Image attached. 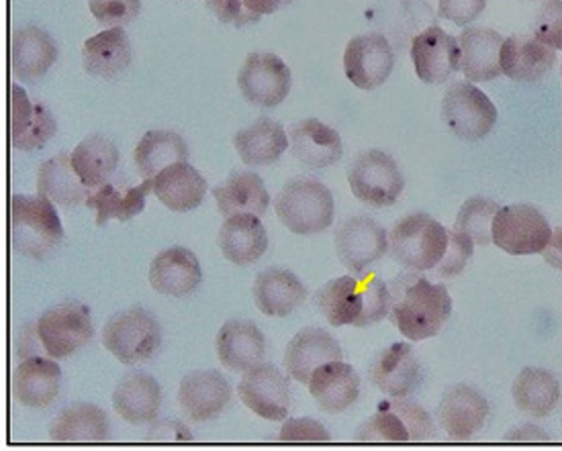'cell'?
Instances as JSON below:
<instances>
[{"mask_svg":"<svg viewBox=\"0 0 562 451\" xmlns=\"http://www.w3.org/2000/svg\"><path fill=\"white\" fill-rule=\"evenodd\" d=\"M512 396H514L516 407L524 415H530L533 419H544L554 413V408L559 407L562 386L550 370L524 368L514 380Z\"/></svg>","mask_w":562,"mask_h":451,"instance_id":"cell-36","label":"cell"},{"mask_svg":"<svg viewBox=\"0 0 562 451\" xmlns=\"http://www.w3.org/2000/svg\"><path fill=\"white\" fill-rule=\"evenodd\" d=\"M35 325L47 356L56 360L75 356L76 351L89 346L94 337L89 306L76 301L47 308Z\"/></svg>","mask_w":562,"mask_h":451,"instance_id":"cell-9","label":"cell"},{"mask_svg":"<svg viewBox=\"0 0 562 451\" xmlns=\"http://www.w3.org/2000/svg\"><path fill=\"white\" fill-rule=\"evenodd\" d=\"M76 174L90 190L101 189L117 172L119 149L104 135H90L72 151Z\"/></svg>","mask_w":562,"mask_h":451,"instance_id":"cell-42","label":"cell"},{"mask_svg":"<svg viewBox=\"0 0 562 451\" xmlns=\"http://www.w3.org/2000/svg\"><path fill=\"white\" fill-rule=\"evenodd\" d=\"M154 189V180H144V184L132 187L125 180H109L101 189L90 192L87 206L97 211V225L103 227L106 221L117 218L121 223L132 221L146 208V196Z\"/></svg>","mask_w":562,"mask_h":451,"instance_id":"cell-34","label":"cell"},{"mask_svg":"<svg viewBox=\"0 0 562 451\" xmlns=\"http://www.w3.org/2000/svg\"><path fill=\"white\" fill-rule=\"evenodd\" d=\"M436 427L426 408L407 398H391L379 405V410L360 425L356 431V441L362 443H409L428 441L434 437Z\"/></svg>","mask_w":562,"mask_h":451,"instance_id":"cell-6","label":"cell"},{"mask_svg":"<svg viewBox=\"0 0 562 451\" xmlns=\"http://www.w3.org/2000/svg\"><path fill=\"white\" fill-rule=\"evenodd\" d=\"M132 64V45L123 27L104 30L85 42L82 66L90 76L113 80Z\"/></svg>","mask_w":562,"mask_h":451,"instance_id":"cell-37","label":"cell"},{"mask_svg":"<svg viewBox=\"0 0 562 451\" xmlns=\"http://www.w3.org/2000/svg\"><path fill=\"white\" fill-rule=\"evenodd\" d=\"M291 154L307 170H324L341 160L340 133L317 119L299 121L289 129Z\"/></svg>","mask_w":562,"mask_h":451,"instance_id":"cell-21","label":"cell"},{"mask_svg":"<svg viewBox=\"0 0 562 451\" xmlns=\"http://www.w3.org/2000/svg\"><path fill=\"white\" fill-rule=\"evenodd\" d=\"M389 294V320L409 341H424L440 334L452 315V296L445 284H434L415 270L393 278Z\"/></svg>","mask_w":562,"mask_h":451,"instance_id":"cell-1","label":"cell"},{"mask_svg":"<svg viewBox=\"0 0 562 451\" xmlns=\"http://www.w3.org/2000/svg\"><path fill=\"white\" fill-rule=\"evenodd\" d=\"M395 68V52L381 33H364L350 40L344 52V72L360 90L383 87Z\"/></svg>","mask_w":562,"mask_h":451,"instance_id":"cell-13","label":"cell"},{"mask_svg":"<svg viewBox=\"0 0 562 451\" xmlns=\"http://www.w3.org/2000/svg\"><path fill=\"white\" fill-rule=\"evenodd\" d=\"M474 241L471 235L460 234L457 229L448 232V248L445 258L434 268L440 278H454L464 272L469 260L473 258Z\"/></svg>","mask_w":562,"mask_h":451,"instance_id":"cell-45","label":"cell"},{"mask_svg":"<svg viewBox=\"0 0 562 451\" xmlns=\"http://www.w3.org/2000/svg\"><path fill=\"white\" fill-rule=\"evenodd\" d=\"M11 47L13 76L21 82H35L44 78L58 59V45L52 35L33 25L15 30Z\"/></svg>","mask_w":562,"mask_h":451,"instance_id":"cell-32","label":"cell"},{"mask_svg":"<svg viewBox=\"0 0 562 451\" xmlns=\"http://www.w3.org/2000/svg\"><path fill=\"white\" fill-rule=\"evenodd\" d=\"M103 343L121 364H144L160 350L162 327L144 306H132L106 320Z\"/></svg>","mask_w":562,"mask_h":451,"instance_id":"cell-5","label":"cell"},{"mask_svg":"<svg viewBox=\"0 0 562 451\" xmlns=\"http://www.w3.org/2000/svg\"><path fill=\"white\" fill-rule=\"evenodd\" d=\"M493 246L509 256H533L547 249L552 227L532 204H507L493 218Z\"/></svg>","mask_w":562,"mask_h":451,"instance_id":"cell-7","label":"cell"},{"mask_svg":"<svg viewBox=\"0 0 562 451\" xmlns=\"http://www.w3.org/2000/svg\"><path fill=\"white\" fill-rule=\"evenodd\" d=\"M217 358L232 372H248L267 356V337L252 320H227L215 339Z\"/></svg>","mask_w":562,"mask_h":451,"instance_id":"cell-25","label":"cell"},{"mask_svg":"<svg viewBox=\"0 0 562 451\" xmlns=\"http://www.w3.org/2000/svg\"><path fill=\"white\" fill-rule=\"evenodd\" d=\"M279 441H305V443H326L331 436L326 427L311 417L301 419H286L282 425Z\"/></svg>","mask_w":562,"mask_h":451,"instance_id":"cell-48","label":"cell"},{"mask_svg":"<svg viewBox=\"0 0 562 451\" xmlns=\"http://www.w3.org/2000/svg\"><path fill=\"white\" fill-rule=\"evenodd\" d=\"M254 303L268 317H289L307 301V289L286 268H268L254 280Z\"/></svg>","mask_w":562,"mask_h":451,"instance_id":"cell-29","label":"cell"},{"mask_svg":"<svg viewBox=\"0 0 562 451\" xmlns=\"http://www.w3.org/2000/svg\"><path fill=\"white\" fill-rule=\"evenodd\" d=\"M149 441H193V433L180 421H160L151 427Z\"/></svg>","mask_w":562,"mask_h":451,"instance_id":"cell-52","label":"cell"},{"mask_svg":"<svg viewBox=\"0 0 562 451\" xmlns=\"http://www.w3.org/2000/svg\"><path fill=\"white\" fill-rule=\"evenodd\" d=\"M92 16L104 27H125L142 11V0H89Z\"/></svg>","mask_w":562,"mask_h":451,"instance_id":"cell-46","label":"cell"},{"mask_svg":"<svg viewBox=\"0 0 562 451\" xmlns=\"http://www.w3.org/2000/svg\"><path fill=\"white\" fill-rule=\"evenodd\" d=\"M217 241L225 260L236 266H252L268 249L267 229L260 217L252 213H237L225 217Z\"/></svg>","mask_w":562,"mask_h":451,"instance_id":"cell-30","label":"cell"},{"mask_svg":"<svg viewBox=\"0 0 562 451\" xmlns=\"http://www.w3.org/2000/svg\"><path fill=\"white\" fill-rule=\"evenodd\" d=\"M488 415L487 398L467 384L448 388L438 405V422L454 441L473 439L487 425Z\"/></svg>","mask_w":562,"mask_h":451,"instance_id":"cell-18","label":"cell"},{"mask_svg":"<svg viewBox=\"0 0 562 451\" xmlns=\"http://www.w3.org/2000/svg\"><path fill=\"white\" fill-rule=\"evenodd\" d=\"M207 7L211 9V13L217 16V21L227 23V25L244 27V25L260 21V16L252 13L244 4V0H207Z\"/></svg>","mask_w":562,"mask_h":451,"instance_id":"cell-50","label":"cell"},{"mask_svg":"<svg viewBox=\"0 0 562 451\" xmlns=\"http://www.w3.org/2000/svg\"><path fill=\"white\" fill-rule=\"evenodd\" d=\"M241 403L267 421L284 422L291 410V382L274 364L254 365L237 384Z\"/></svg>","mask_w":562,"mask_h":451,"instance_id":"cell-11","label":"cell"},{"mask_svg":"<svg viewBox=\"0 0 562 451\" xmlns=\"http://www.w3.org/2000/svg\"><path fill=\"white\" fill-rule=\"evenodd\" d=\"M310 393L317 407L340 415L355 405L360 396V376L355 368L341 360L319 365L311 376Z\"/></svg>","mask_w":562,"mask_h":451,"instance_id":"cell-28","label":"cell"},{"mask_svg":"<svg viewBox=\"0 0 562 451\" xmlns=\"http://www.w3.org/2000/svg\"><path fill=\"white\" fill-rule=\"evenodd\" d=\"M162 386L160 382L144 374L132 372L119 380L113 393V408L123 421L132 425H146L156 421L162 408Z\"/></svg>","mask_w":562,"mask_h":451,"instance_id":"cell-27","label":"cell"},{"mask_svg":"<svg viewBox=\"0 0 562 451\" xmlns=\"http://www.w3.org/2000/svg\"><path fill=\"white\" fill-rule=\"evenodd\" d=\"M341 348L334 335L319 327H305L289 341L284 368L299 384H310L313 372L327 362L341 360Z\"/></svg>","mask_w":562,"mask_h":451,"instance_id":"cell-20","label":"cell"},{"mask_svg":"<svg viewBox=\"0 0 562 451\" xmlns=\"http://www.w3.org/2000/svg\"><path fill=\"white\" fill-rule=\"evenodd\" d=\"M336 251L350 274H360L385 258L389 234L372 218H346L336 232Z\"/></svg>","mask_w":562,"mask_h":451,"instance_id":"cell-14","label":"cell"},{"mask_svg":"<svg viewBox=\"0 0 562 451\" xmlns=\"http://www.w3.org/2000/svg\"><path fill=\"white\" fill-rule=\"evenodd\" d=\"M203 282V268L191 249L175 246L160 251L149 263V284L156 292L172 298L193 294Z\"/></svg>","mask_w":562,"mask_h":451,"instance_id":"cell-19","label":"cell"},{"mask_svg":"<svg viewBox=\"0 0 562 451\" xmlns=\"http://www.w3.org/2000/svg\"><path fill=\"white\" fill-rule=\"evenodd\" d=\"M315 306L331 327H356L364 311L362 272L329 280L315 294Z\"/></svg>","mask_w":562,"mask_h":451,"instance_id":"cell-33","label":"cell"},{"mask_svg":"<svg viewBox=\"0 0 562 451\" xmlns=\"http://www.w3.org/2000/svg\"><path fill=\"white\" fill-rule=\"evenodd\" d=\"M502 206L483 196H473L460 206L459 217L454 223V229L460 234L471 235L474 246H493V218Z\"/></svg>","mask_w":562,"mask_h":451,"instance_id":"cell-43","label":"cell"},{"mask_svg":"<svg viewBox=\"0 0 562 451\" xmlns=\"http://www.w3.org/2000/svg\"><path fill=\"white\" fill-rule=\"evenodd\" d=\"M348 182L360 203L376 208L397 203L405 189L397 161L381 149H369L360 154L350 168Z\"/></svg>","mask_w":562,"mask_h":451,"instance_id":"cell-10","label":"cell"},{"mask_svg":"<svg viewBox=\"0 0 562 451\" xmlns=\"http://www.w3.org/2000/svg\"><path fill=\"white\" fill-rule=\"evenodd\" d=\"M460 45L442 27L431 25L412 42L415 74L426 84H446L460 70Z\"/></svg>","mask_w":562,"mask_h":451,"instance_id":"cell-17","label":"cell"},{"mask_svg":"<svg viewBox=\"0 0 562 451\" xmlns=\"http://www.w3.org/2000/svg\"><path fill=\"white\" fill-rule=\"evenodd\" d=\"M293 0H244V4L258 16L272 15L281 11L282 7H289Z\"/></svg>","mask_w":562,"mask_h":451,"instance_id":"cell-55","label":"cell"},{"mask_svg":"<svg viewBox=\"0 0 562 451\" xmlns=\"http://www.w3.org/2000/svg\"><path fill=\"white\" fill-rule=\"evenodd\" d=\"M533 37L552 49H562V0H547L533 16Z\"/></svg>","mask_w":562,"mask_h":451,"instance_id":"cell-47","label":"cell"},{"mask_svg":"<svg viewBox=\"0 0 562 451\" xmlns=\"http://www.w3.org/2000/svg\"><path fill=\"white\" fill-rule=\"evenodd\" d=\"M37 190L54 204L75 208L87 204L92 190L76 174L75 164L68 154H58L40 166Z\"/></svg>","mask_w":562,"mask_h":451,"instance_id":"cell-40","label":"cell"},{"mask_svg":"<svg viewBox=\"0 0 562 451\" xmlns=\"http://www.w3.org/2000/svg\"><path fill=\"white\" fill-rule=\"evenodd\" d=\"M505 441H550V436L538 425H521L518 429H512L505 436Z\"/></svg>","mask_w":562,"mask_h":451,"instance_id":"cell-54","label":"cell"},{"mask_svg":"<svg viewBox=\"0 0 562 451\" xmlns=\"http://www.w3.org/2000/svg\"><path fill=\"white\" fill-rule=\"evenodd\" d=\"M542 258H544V262L548 266H552V268H557V270L562 272V227H557L552 232L547 249L542 251Z\"/></svg>","mask_w":562,"mask_h":451,"instance_id":"cell-53","label":"cell"},{"mask_svg":"<svg viewBox=\"0 0 562 451\" xmlns=\"http://www.w3.org/2000/svg\"><path fill=\"white\" fill-rule=\"evenodd\" d=\"M111 437V425L103 408L76 403L64 408L49 427V439L59 443H101Z\"/></svg>","mask_w":562,"mask_h":451,"instance_id":"cell-38","label":"cell"},{"mask_svg":"<svg viewBox=\"0 0 562 451\" xmlns=\"http://www.w3.org/2000/svg\"><path fill=\"white\" fill-rule=\"evenodd\" d=\"M11 239L19 256L45 260L64 239V227L54 203L44 194H13Z\"/></svg>","mask_w":562,"mask_h":451,"instance_id":"cell-2","label":"cell"},{"mask_svg":"<svg viewBox=\"0 0 562 451\" xmlns=\"http://www.w3.org/2000/svg\"><path fill=\"white\" fill-rule=\"evenodd\" d=\"M277 217L295 235H317L334 225L336 203L326 184L315 178L299 176L284 184L274 201Z\"/></svg>","mask_w":562,"mask_h":451,"instance_id":"cell-3","label":"cell"},{"mask_svg":"<svg viewBox=\"0 0 562 451\" xmlns=\"http://www.w3.org/2000/svg\"><path fill=\"white\" fill-rule=\"evenodd\" d=\"M291 84L289 66L270 52H254L237 74V87L244 99L262 109L279 106L289 97Z\"/></svg>","mask_w":562,"mask_h":451,"instance_id":"cell-12","label":"cell"},{"mask_svg":"<svg viewBox=\"0 0 562 451\" xmlns=\"http://www.w3.org/2000/svg\"><path fill=\"white\" fill-rule=\"evenodd\" d=\"M369 380L376 391L391 398H407L422 386L424 368L412 343H391L374 356L369 368Z\"/></svg>","mask_w":562,"mask_h":451,"instance_id":"cell-15","label":"cell"},{"mask_svg":"<svg viewBox=\"0 0 562 451\" xmlns=\"http://www.w3.org/2000/svg\"><path fill=\"white\" fill-rule=\"evenodd\" d=\"M557 64V49L542 44L533 33L512 35L502 47V72L521 84L540 82Z\"/></svg>","mask_w":562,"mask_h":451,"instance_id":"cell-24","label":"cell"},{"mask_svg":"<svg viewBox=\"0 0 562 451\" xmlns=\"http://www.w3.org/2000/svg\"><path fill=\"white\" fill-rule=\"evenodd\" d=\"M504 37L487 27H467L459 35L460 72L469 82H491L502 76Z\"/></svg>","mask_w":562,"mask_h":451,"instance_id":"cell-26","label":"cell"},{"mask_svg":"<svg viewBox=\"0 0 562 451\" xmlns=\"http://www.w3.org/2000/svg\"><path fill=\"white\" fill-rule=\"evenodd\" d=\"M58 132V123L44 104L33 102L23 88H11V139L19 151L44 149Z\"/></svg>","mask_w":562,"mask_h":451,"instance_id":"cell-23","label":"cell"},{"mask_svg":"<svg viewBox=\"0 0 562 451\" xmlns=\"http://www.w3.org/2000/svg\"><path fill=\"white\" fill-rule=\"evenodd\" d=\"M232 384L217 370H196L180 380L178 403L187 419L193 422L213 421L232 403Z\"/></svg>","mask_w":562,"mask_h":451,"instance_id":"cell-16","label":"cell"},{"mask_svg":"<svg viewBox=\"0 0 562 451\" xmlns=\"http://www.w3.org/2000/svg\"><path fill=\"white\" fill-rule=\"evenodd\" d=\"M234 146L246 166H272L286 151L289 137L281 123L262 117L254 121L250 127L237 132L234 135Z\"/></svg>","mask_w":562,"mask_h":451,"instance_id":"cell-39","label":"cell"},{"mask_svg":"<svg viewBox=\"0 0 562 451\" xmlns=\"http://www.w3.org/2000/svg\"><path fill=\"white\" fill-rule=\"evenodd\" d=\"M177 161H189V146L177 132L154 129L146 133L135 147V168L144 180H154L164 168Z\"/></svg>","mask_w":562,"mask_h":451,"instance_id":"cell-41","label":"cell"},{"mask_svg":"<svg viewBox=\"0 0 562 451\" xmlns=\"http://www.w3.org/2000/svg\"><path fill=\"white\" fill-rule=\"evenodd\" d=\"M213 196L223 217H232L237 213L265 217L270 204V194L262 176L250 170L232 172L222 187L213 189Z\"/></svg>","mask_w":562,"mask_h":451,"instance_id":"cell-35","label":"cell"},{"mask_svg":"<svg viewBox=\"0 0 562 451\" xmlns=\"http://www.w3.org/2000/svg\"><path fill=\"white\" fill-rule=\"evenodd\" d=\"M151 190L172 213H189L205 201L207 180L189 161H177L154 178Z\"/></svg>","mask_w":562,"mask_h":451,"instance_id":"cell-31","label":"cell"},{"mask_svg":"<svg viewBox=\"0 0 562 451\" xmlns=\"http://www.w3.org/2000/svg\"><path fill=\"white\" fill-rule=\"evenodd\" d=\"M61 368L52 356H31L13 372V396L27 408L49 407L58 398Z\"/></svg>","mask_w":562,"mask_h":451,"instance_id":"cell-22","label":"cell"},{"mask_svg":"<svg viewBox=\"0 0 562 451\" xmlns=\"http://www.w3.org/2000/svg\"><path fill=\"white\" fill-rule=\"evenodd\" d=\"M487 9V0H440L438 15L448 19L450 23L467 27Z\"/></svg>","mask_w":562,"mask_h":451,"instance_id":"cell-49","label":"cell"},{"mask_svg":"<svg viewBox=\"0 0 562 451\" xmlns=\"http://www.w3.org/2000/svg\"><path fill=\"white\" fill-rule=\"evenodd\" d=\"M362 280H364V311H362V317L356 323L358 329L381 323L389 317V308H391L389 284L369 270L362 272Z\"/></svg>","mask_w":562,"mask_h":451,"instance_id":"cell-44","label":"cell"},{"mask_svg":"<svg viewBox=\"0 0 562 451\" xmlns=\"http://www.w3.org/2000/svg\"><path fill=\"white\" fill-rule=\"evenodd\" d=\"M448 229L428 213L400 218L389 232V251L407 270L429 272L445 258Z\"/></svg>","mask_w":562,"mask_h":451,"instance_id":"cell-4","label":"cell"},{"mask_svg":"<svg viewBox=\"0 0 562 451\" xmlns=\"http://www.w3.org/2000/svg\"><path fill=\"white\" fill-rule=\"evenodd\" d=\"M16 360H27L31 356H47L42 337L37 334V325H21L15 335Z\"/></svg>","mask_w":562,"mask_h":451,"instance_id":"cell-51","label":"cell"},{"mask_svg":"<svg viewBox=\"0 0 562 451\" xmlns=\"http://www.w3.org/2000/svg\"><path fill=\"white\" fill-rule=\"evenodd\" d=\"M446 127L464 142L485 139L497 123V106L473 82H452L442 99Z\"/></svg>","mask_w":562,"mask_h":451,"instance_id":"cell-8","label":"cell"}]
</instances>
